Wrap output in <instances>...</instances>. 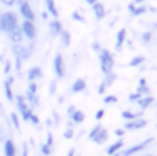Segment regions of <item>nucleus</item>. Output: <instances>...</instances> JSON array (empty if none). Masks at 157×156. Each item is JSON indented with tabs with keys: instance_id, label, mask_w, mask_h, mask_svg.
<instances>
[{
	"instance_id": "obj_1",
	"label": "nucleus",
	"mask_w": 157,
	"mask_h": 156,
	"mask_svg": "<svg viewBox=\"0 0 157 156\" xmlns=\"http://www.w3.org/2000/svg\"><path fill=\"white\" fill-rule=\"evenodd\" d=\"M98 61H100V70L103 75H108L113 71L115 68V56L112 54V51L108 49H101L98 53Z\"/></svg>"
},
{
	"instance_id": "obj_2",
	"label": "nucleus",
	"mask_w": 157,
	"mask_h": 156,
	"mask_svg": "<svg viewBox=\"0 0 157 156\" xmlns=\"http://www.w3.org/2000/svg\"><path fill=\"white\" fill-rule=\"evenodd\" d=\"M15 27H19V17L15 12L7 10L2 14V32L9 34L10 31H14Z\"/></svg>"
},
{
	"instance_id": "obj_3",
	"label": "nucleus",
	"mask_w": 157,
	"mask_h": 156,
	"mask_svg": "<svg viewBox=\"0 0 157 156\" xmlns=\"http://www.w3.org/2000/svg\"><path fill=\"white\" fill-rule=\"evenodd\" d=\"M12 54H14V58L15 60H19V61H27V60H31V56H32V47H29V46H24V44H12Z\"/></svg>"
},
{
	"instance_id": "obj_4",
	"label": "nucleus",
	"mask_w": 157,
	"mask_h": 156,
	"mask_svg": "<svg viewBox=\"0 0 157 156\" xmlns=\"http://www.w3.org/2000/svg\"><path fill=\"white\" fill-rule=\"evenodd\" d=\"M15 5H19V14L22 15L24 20H36V12L29 0H17Z\"/></svg>"
},
{
	"instance_id": "obj_5",
	"label": "nucleus",
	"mask_w": 157,
	"mask_h": 156,
	"mask_svg": "<svg viewBox=\"0 0 157 156\" xmlns=\"http://www.w3.org/2000/svg\"><path fill=\"white\" fill-rule=\"evenodd\" d=\"M52 70H54V75L58 80L66 76V66H64V58H63L61 53L54 54V60H52Z\"/></svg>"
},
{
	"instance_id": "obj_6",
	"label": "nucleus",
	"mask_w": 157,
	"mask_h": 156,
	"mask_svg": "<svg viewBox=\"0 0 157 156\" xmlns=\"http://www.w3.org/2000/svg\"><path fill=\"white\" fill-rule=\"evenodd\" d=\"M152 141H154L152 138H147V139H144V141L137 142V144H132L130 148H127V149H123V151H120V156H133V154H137V153H140L142 149H145Z\"/></svg>"
},
{
	"instance_id": "obj_7",
	"label": "nucleus",
	"mask_w": 157,
	"mask_h": 156,
	"mask_svg": "<svg viewBox=\"0 0 157 156\" xmlns=\"http://www.w3.org/2000/svg\"><path fill=\"white\" fill-rule=\"evenodd\" d=\"M21 29H22V34H24V39L36 41V37H37V27H36L34 20H24L21 24Z\"/></svg>"
},
{
	"instance_id": "obj_8",
	"label": "nucleus",
	"mask_w": 157,
	"mask_h": 156,
	"mask_svg": "<svg viewBox=\"0 0 157 156\" xmlns=\"http://www.w3.org/2000/svg\"><path fill=\"white\" fill-rule=\"evenodd\" d=\"M145 125H147V119L137 117V119H133V121H125L123 129H125V131H140V129H144Z\"/></svg>"
},
{
	"instance_id": "obj_9",
	"label": "nucleus",
	"mask_w": 157,
	"mask_h": 156,
	"mask_svg": "<svg viewBox=\"0 0 157 156\" xmlns=\"http://www.w3.org/2000/svg\"><path fill=\"white\" fill-rule=\"evenodd\" d=\"M12 85H14V76L9 75L4 80V92H5V98L9 102H14V92H12Z\"/></svg>"
},
{
	"instance_id": "obj_10",
	"label": "nucleus",
	"mask_w": 157,
	"mask_h": 156,
	"mask_svg": "<svg viewBox=\"0 0 157 156\" xmlns=\"http://www.w3.org/2000/svg\"><path fill=\"white\" fill-rule=\"evenodd\" d=\"M4 156H17V146L10 138L4 141Z\"/></svg>"
},
{
	"instance_id": "obj_11",
	"label": "nucleus",
	"mask_w": 157,
	"mask_h": 156,
	"mask_svg": "<svg viewBox=\"0 0 157 156\" xmlns=\"http://www.w3.org/2000/svg\"><path fill=\"white\" fill-rule=\"evenodd\" d=\"M91 9H93V14H95V19H96V20L105 19V15H106V9H105V5H103L101 2H98V0H96V2L91 5Z\"/></svg>"
},
{
	"instance_id": "obj_12",
	"label": "nucleus",
	"mask_w": 157,
	"mask_h": 156,
	"mask_svg": "<svg viewBox=\"0 0 157 156\" xmlns=\"http://www.w3.org/2000/svg\"><path fill=\"white\" fill-rule=\"evenodd\" d=\"M7 36H9V39H10V43H12V44H21L22 41H24V34H22L21 26L15 27L14 31H10V32H9Z\"/></svg>"
},
{
	"instance_id": "obj_13",
	"label": "nucleus",
	"mask_w": 157,
	"mask_h": 156,
	"mask_svg": "<svg viewBox=\"0 0 157 156\" xmlns=\"http://www.w3.org/2000/svg\"><path fill=\"white\" fill-rule=\"evenodd\" d=\"M14 100H15V105H17V112H19L21 115L24 114V112H27L29 109H31L24 95H17V97H14Z\"/></svg>"
},
{
	"instance_id": "obj_14",
	"label": "nucleus",
	"mask_w": 157,
	"mask_h": 156,
	"mask_svg": "<svg viewBox=\"0 0 157 156\" xmlns=\"http://www.w3.org/2000/svg\"><path fill=\"white\" fill-rule=\"evenodd\" d=\"M86 80L85 78H76L71 85V93H81V92H86Z\"/></svg>"
},
{
	"instance_id": "obj_15",
	"label": "nucleus",
	"mask_w": 157,
	"mask_h": 156,
	"mask_svg": "<svg viewBox=\"0 0 157 156\" xmlns=\"http://www.w3.org/2000/svg\"><path fill=\"white\" fill-rule=\"evenodd\" d=\"M44 5H46V12L52 17V19H59V10L56 7L54 0H44Z\"/></svg>"
},
{
	"instance_id": "obj_16",
	"label": "nucleus",
	"mask_w": 157,
	"mask_h": 156,
	"mask_svg": "<svg viewBox=\"0 0 157 156\" xmlns=\"http://www.w3.org/2000/svg\"><path fill=\"white\" fill-rule=\"evenodd\" d=\"M63 29H64V27H63V22L59 19H52L51 22H49V32H51L54 37H58Z\"/></svg>"
},
{
	"instance_id": "obj_17",
	"label": "nucleus",
	"mask_w": 157,
	"mask_h": 156,
	"mask_svg": "<svg viewBox=\"0 0 157 156\" xmlns=\"http://www.w3.org/2000/svg\"><path fill=\"white\" fill-rule=\"evenodd\" d=\"M108 136H110V132L101 125V129L98 131V134L93 138V142H95V144H105V142L108 141Z\"/></svg>"
},
{
	"instance_id": "obj_18",
	"label": "nucleus",
	"mask_w": 157,
	"mask_h": 156,
	"mask_svg": "<svg viewBox=\"0 0 157 156\" xmlns=\"http://www.w3.org/2000/svg\"><path fill=\"white\" fill-rule=\"evenodd\" d=\"M122 149H123V139L118 138L115 142H112V144L106 148V154H108V156L110 154H115V153H120Z\"/></svg>"
},
{
	"instance_id": "obj_19",
	"label": "nucleus",
	"mask_w": 157,
	"mask_h": 156,
	"mask_svg": "<svg viewBox=\"0 0 157 156\" xmlns=\"http://www.w3.org/2000/svg\"><path fill=\"white\" fill-rule=\"evenodd\" d=\"M125 39H127V29H120L118 32H117V43H115V51H117V53L122 51Z\"/></svg>"
},
{
	"instance_id": "obj_20",
	"label": "nucleus",
	"mask_w": 157,
	"mask_h": 156,
	"mask_svg": "<svg viewBox=\"0 0 157 156\" xmlns=\"http://www.w3.org/2000/svg\"><path fill=\"white\" fill-rule=\"evenodd\" d=\"M85 119H86L85 112L78 110V109H76L71 115H69V122H71V124H83V122H85Z\"/></svg>"
},
{
	"instance_id": "obj_21",
	"label": "nucleus",
	"mask_w": 157,
	"mask_h": 156,
	"mask_svg": "<svg viewBox=\"0 0 157 156\" xmlns=\"http://www.w3.org/2000/svg\"><path fill=\"white\" fill-rule=\"evenodd\" d=\"M27 78H29V81H36V80H39V78H42V70H41V66H32V68H29Z\"/></svg>"
},
{
	"instance_id": "obj_22",
	"label": "nucleus",
	"mask_w": 157,
	"mask_h": 156,
	"mask_svg": "<svg viewBox=\"0 0 157 156\" xmlns=\"http://www.w3.org/2000/svg\"><path fill=\"white\" fill-rule=\"evenodd\" d=\"M137 104H139L140 110H145V109L150 107V105H154V97H152V95H144V97L139 98Z\"/></svg>"
},
{
	"instance_id": "obj_23",
	"label": "nucleus",
	"mask_w": 157,
	"mask_h": 156,
	"mask_svg": "<svg viewBox=\"0 0 157 156\" xmlns=\"http://www.w3.org/2000/svg\"><path fill=\"white\" fill-rule=\"evenodd\" d=\"M128 10H130V14H132V15H144V14L147 12V7L145 5H135V3H130L128 5Z\"/></svg>"
},
{
	"instance_id": "obj_24",
	"label": "nucleus",
	"mask_w": 157,
	"mask_h": 156,
	"mask_svg": "<svg viewBox=\"0 0 157 156\" xmlns=\"http://www.w3.org/2000/svg\"><path fill=\"white\" fill-rule=\"evenodd\" d=\"M24 97H25V100H27V104H29V107H31V109L39 107V97H37V93H29V92H27Z\"/></svg>"
},
{
	"instance_id": "obj_25",
	"label": "nucleus",
	"mask_w": 157,
	"mask_h": 156,
	"mask_svg": "<svg viewBox=\"0 0 157 156\" xmlns=\"http://www.w3.org/2000/svg\"><path fill=\"white\" fill-rule=\"evenodd\" d=\"M142 112H144V110H140V112L123 110L120 115H122V119H123V121H133V119H137V117H142Z\"/></svg>"
},
{
	"instance_id": "obj_26",
	"label": "nucleus",
	"mask_w": 157,
	"mask_h": 156,
	"mask_svg": "<svg viewBox=\"0 0 157 156\" xmlns=\"http://www.w3.org/2000/svg\"><path fill=\"white\" fill-rule=\"evenodd\" d=\"M137 93H140L144 97V95H150V90L149 87H147V81L145 78H140L139 80V87H137Z\"/></svg>"
},
{
	"instance_id": "obj_27",
	"label": "nucleus",
	"mask_w": 157,
	"mask_h": 156,
	"mask_svg": "<svg viewBox=\"0 0 157 156\" xmlns=\"http://www.w3.org/2000/svg\"><path fill=\"white\" fill-rule=\"evenodd\" d=\"M58 37H59V41H61V44H63L64 47H68L69 44H71V34H69L66 29H63L61 34H59Z\"/></svg>"
},
{
	"instance_id": "obj_28",
	"label": "nucleus",
	"mask_w": 157,
	"mask_h": 156,
	"mask_svg": "<svg viewBox=\"0 0 157 156\" xmlns=\"http://www.w3.org/2000/svg\"><path fill=\"white\" fill-rule=\"evenodd\" d=\"M115 80H117V75H115V73H113V71H112V73L105 75V78H103V81H101V83L105 85L106 88H108V87H112V85L115 83Z\"/></svg>"
},
{
	"instance_id": "obj_29",
	"label": "nucleus",
	"mask_w": 157,
	"mask_h": 156,
	"mask_svg": "<svg viewBox=\"0 0 157 156\" xmlns=\"http://www.w3.org/2000/svg\"><path fill=\"white\" fill-rule=\"evenodd\" d=\"M144 61H145V58L140 56V54H137V56H133L132 60L128 61V66H130V68H137V66H140Z\"/></svg>"
},
{
	"instance_id": "obj_30",
	"label": "nucleus",
	"mask_w": 157,
	"mask_h": 156,
	"mask_svg": "<svg viewBox=\"0 0 157 156\" xmlns=\"http://www.w3.org/2000/svg\"><path fill=\"white\" fill-rule=\"evenodd\" d=\"M10 122H12V125H14L15 129H21V117L17 115V112H10Z\"/></svg>"
},
{
	"instance_id": "obj_31",
	"label": "nucleus",
	"mask_w": 157,
	"mask_h": 156,
	"mask_svg": "<svg viewBox=\"0 0 157 156\" xmlns=\"http://www.w3.org/2000/svg\"><path fill=\"white\" fill-rule=\"evenodd\" d=\"M51 153H52V148H51V146H48L46 142H42V144H41V154L49 156Z\"/></svg>"
},
{
	"instance_id": "obj_32",
	"label": "nucleus",
	"mask_w": 157,
	"mask_h": 156,
	"mask_svg": "<svg viewBox=\"0 0 157 156\" xmlns=\"http://www.w3.org/2000/svg\"><path fill=\"white\" fill-rule=\"evenodd\" d=\"M140 39H142L144 44H149L150 41H152V32H150V31H145V32L142 34V37H140Z\"/></svg>"
},
{
	"instance_id": "obj_33",
	"label": "nucleus",
	"mask_w": 157,
	"mask_h": 156,
	"mask_svg": "<svg viewBox=\"0 0 157 156\" xmlns=\"http://www.w3.org/2000/svg\"><path fill=\"white\" fill-rule=\"evenodd\" d=\"M103 102H105V104H117L118 98H117V95H105V97H103Z\"/></svg>"
},
{
	"instance_id": "obj_34",
	"label": "nucleus",
	"mask_w": 157,
	"mask_h": 156,
	"mask_svg": "<svg viewBox=\"0 0 157 156\" xmlns=\"http://www.w3.org/2000/svg\"><path fill=\"white\" fill-rule=\"evenodd\" d=\"M100 129H101V124H96L95 127L91 129V131H90V134H88V138H90V141H93V138H95L96 134H98V131Z\"/></svg>"
},
{
	"instance_id": "obj_35",
	"label": "nucleus",
	"mask_w": 157,
	"mask_h": 156,
	"mask_svg": "<svg viewBox=\"0 0 157 156\" xmlns=\"http://www.w3.org/2000/svg\"><path fill=\"white\" fill-rule=\"evenodd\" d=\"M27 92L29 93H37V83H36V81H29Z\"/></svg>"
},
{
	"instance_id": "obj_36",
	"label": "nucleus",
	"mask_w": 157,
	"mask_h": 156,
	"mask_svg": "<svg viewBox=\"0 0 157 156\" xmlns=\"http://www.w3.org/2000/svg\"><path fill=\"white\" fill-rule=\"evenodd\" d=\"M71 19L76 20V22H85V17H83L79 12H73V14H71Z\"/></svg>"
},
{
	"instance_id": "obj_37",
	"label": "nucleus",
	"mask_w": 157,
	"mask_h": 156,
	"mask_svg": "<svg viewBox=\"0 0 157 156\" xmlns=\"http://www.w3.org/2000/svg\"><path fill=\"white\" fill-rule=\"evenodd\" d=\"M7 139V131H5V127L2 124H0V142L4 144V141Z\"/></svg>"
},
{
	"instance_id": "obj_38",
	"label": "nucleus",
	"mask_w": 157,
	"mask_h": 156,
	"mask_svg": "<svg viewBox=\"0 0 157 156\" xmlns=\"http://www.w3.org/2000/svg\"><path fill=\"white\" fill-rule=\"evenodd\" d=\"M4 64H5V68H4V75H10V70H12V64H10V61H7V60H4Z\"/></svg>"
},
{
	"instance_id": "obj_39",
	"label": "nucleus",
	"mask_w": 157,
	"mask_h": 156,
	"mask_svg": "<svg viewBox=\"0 0 157 156\" xmlns=\"http://www.w3.org/2000/svg\"><path fill=\"white\" fill-rule=\"evenodd\" d=\"M103 117H105V110H103V109H100V110H96V114H95V121H96V122H100Z\"/></svg>"
},
{
	"instance_id": "obj_40",
	"label": "nucleus",
	"mask_w": 157,
	"mask_h": 156,
	"mask_svg": "<svg viewBox=\"0 0 157 156\" xmlns=\"http://www.w3.org/2000/svg\"><path fill=\"white\" fill-rule=\"evenodd\" d=\"M142 97L140 93H137V92H133V93L128 95V102H139V98Z\"/></svg>"
},
{
	"instance_id": "obj_41",
	"label": "nucleus",
	"mask_w": 157,
	"mask_h": 156,
	"mask_svg": "<svg viewBox=\"0 0 157 156\" xmlns=\"http://www.w3.org/2000/svg\"><path fill=\"white\" fill-rule=\"evenodd\" d=\"M73 136H75V131H73V127H68L64 131V139H73Z\"/></svg>"
},
{
	"instance_id": "obj_42",
	"label": "nucleus",
	"mask_w": 157,
	"mask_h": 156,
	"mask_svg": "<svg viewBox=\"0 0 157 156\" xmlns=\"http://www.w3.org/2000/svg\"><path fill=\"white\" fill-rule=\"evenodd\" d=\"M0 3L5 7H14L15 3H17V0H0Z\"/></svg>"
},
{
	"instance_id": "obj_43",
	"label": "nucleus",
	"mask_w": 157,
	"mask_h": 156,
	"mask_svg": "<svg viewBox=\"0 0 157 156\" xmlns=\"http://www.w3.org/2000/svg\"><path fill=\"white\" fill-rule=\"evenodd\" d=\"M46 144L51 146V148H52V144H54V139H52V134H51V132H48V136H46Z\"/></svg>"
},
{
	"instance_id": "obj_44",
	"label": "nucleus",
	"mask_w": 157,
	"mask_h": 156,
	"mask_svg": "<svg viewBox=\"0 0 157 156\" xmlns=\"http://www.w3.org/2000/svg\"><path fill=\"white\" fill-rule=\"evenodd\" d=\"M29 122H32L34 125H37V124H39V117L34 114V112H32V114H31V117H29Z\"/></svg>"
},
{
	"instance_id": "obj_45",
	"label": "nucleus",
	"mask_w": 157,
	"mask_h": 156,
	"mask_svg": "<svg viewBox=\"0 0 157 156\" xmlns=\"http://www.w3.org/2000/svg\"><path fill=\"white\" fill-rule=\"evenodd\" d=\"M96 92H98L100 95H103V93L106 92V87H105L103 83H100V85H98V88H96Z\"/></svg>"
},
{
	"instance_id": "obj_46",
	"label": "nucleus",
	"mask_w": 157,
	"mask_h": 156,
	"mask_svg": "<svg viewBox=\"0 0 157 156\" xmlns=\"http://www.w3.org/2000/svg\"><path fill=\"white\" fill-rule=\"evenodd\" d=\"M14 66H15V71H17V73H19V71L22 70V61L15 60V61H14Z\"/></svg>"
},
{
	"instance_id": "obj_47",
	"label": "nucleus",
	"mask_w": 157,
	"mask_h": 156,
	"mask_svg": "<svg viewBox=\"0 0 157 156\" xmlns=\"http://www.w3.org/2000/svg\"><path fill=\"white\" fill-rule=\"evenodd\" d=\"M29 154V146H27V142H24L22 144V156H27Z\"/></svg>"
},
{
	"instance_id": "obj_48",
	"label": "nucleus",
	"mask_w": 157,
	"mask_h": 156,
	"mask_svg": "<svg viewBox=\"0 0 157 156\" xmlns=\"http://www.w3.org/2000/svg\"><path fill=\"white\" fill-rule=\"evenodd\" d=\"M91 47H93V51H95V53H100V51L103 49V47L100 46V43H93V46H91Z\"/></svg>"
},
{
	"instance_id": "obj_49",
	"label": "nucleus",
	"mask_w": 157,
	"mask_h": 156,
	"mask_svg": "<svg viewBox=\"0 0 157 156\" xmlns=\"http://www.w3.org/2000/svg\"><path fill=\"white\" fill-rule=\"evenodd\" d=\"M123 134H125V129H115V136H118V138H122Z\"/></svg>"
},
{
	"instance_id": "obj_50",
	"label": "nucleus",
	"mask_w": 157,
	"mask_h": 156,
	"mask_svg": "<svg viewBox=\"0 0 157 156\" xmlns=\"http://www.w3.org/2000/svg\"><path fill=\"white\" fill-rule=\"evenodd\" d=\"M49 92H51V93L56 92V81H51V85H49Z\"/></svg>"
},
{
	"instance_id": "obj_51",
	"label": "nucleus",
	"mask_w": 157,
	"mask_h": 156,
	"mask_svg": "<svg viewBox=\"0 0 157 156\" xmlns=\"http://www.w3.org/2000/svg\"><path fill=\"white\" fill-rule=\"evenodd\" d=\"M75 110H76V107H75V105H69V107H68V115H71Z\"/></svg>"
},
{
	"instance_id": "obj_52",
	"label": "nucleus",
	"mask_w": 157,
	"mask_h": 156,
	"mask_svg": "<svg viewBox=\"0 0 157 156\" xmlns=\"http://www.w3.org/2000/svg\"><path fill=\"white\" fill-rule=\"evenodd\" d=\"M41 17H42V20H48V19H49V14H48V12H46V10H44V12L41 14Z\"/></svg>"
},
{
	"instance_id": "obj_53",
	"label": "nucleus",
	"mask_w": 157,
	"mask_h": 156,
	"mask_svg": "<svg viewBox=\"0 0 157 156\" xmlns=\"http://www.w3.org/2000/svg\"><path fill=\"white\" fill-rule=\"evenodd\" d=\"M75 154H76V151H75V149L71 148V149H69V151H68V154H66V156H75Z\"/></svg>"
},
{
	"instance_id": "obj_54",
	"label": "nucleus",
	"mask_w": 157,
	"mask_h": 156,
	"mask_svg": "<svg viewBox=\"0 0 157 156\" xmlns=\"http://www.w3.org/2000/svg\"><path fill=\"white\" fill-rule=\"evenodd\" d=\"M144 2H145V0H133V3H135V5H144Z\"/></svg>"
},
{
	"instance_id": "obj_55",
	"label": "nucleus",
	"mask_w": 157,
	"mask_h": 156,
	"mask_svg": "<svg viewBox=\"0 0 157 156\" xmlns=\"http://www.w3.org/2000/svg\"><path fill=\"white\" fill-rule=\"evenodd\" d=\"M52 117H54V121H56V124H59V115H58V114H56V112H54V114H52Z\"/></svg>"
},
{
	"instance_id": "obj_56",
	"label": "nucleus",
	"mask_w": 157,
	"mask_h": 156,
	"mask_svg": "<svg viewBox=\"0 0 157 156\" xmlns=\"http://www.w3.org/2000/svg\"><path fill=\"white\" fill-rule=\"evenodd\" d=\"M85 2H86V3H88V5H93V3H95V2H96V0H85Z\"/></svg>"
},
{
	"instance_id": "obj_57",
	"label": "nucleus",
	"mask_w": 157,
	"mask_h": 156,
	"mask_svg": "<svg viewBox=\"0 0 157 156\" xmlns=\"http://www.w3.org/2000/svg\"><path fill=\"white\" fill-rule=\"evenodd\" d=\"M2 14H4V12L0 10V32H2Z\"/></svg>"
},
{
	"instance_id": "obj_58",
	"label": "nucleus",
	"mask_w": 157,
	"mask_h": 156,
	"mask_svg": "<svg viewBox=\"0 0 157 156\" xmlns=\"http://www.w3.org/2000/svg\"><path fill=\"white\" fill-rule=\"evenodd\" d=\"M142 156H155V154H152V153H147V154H142Z\"/></svg>"
},
{
	"instance_id": "obj_59",
	"label": "nucleus",
	"mask_w": 157,
	"mask_h": 156,
	"mask_svg": "<svg viewBox=\"0 0 157 156\" xmlns=\"http://www.w3.org/2000/svg\"><path fill=\"white\" fill-rule=\"evenodd\" d=\"M110 156H120V153H115V154H110Z\"/></svg>"
},
{
	"instance_id": "obj_60",
	"label": "nucleus",
	"mask_w": 157,
	"mask_h": 156,
	"mask_svg": "<svg viewBox=\"0 0 157 156\" xmlns=\"http://www.w3.org/2000/svg\"><path fill=\"white\" fill-rule=\"evenodd\" d=\"M154 104H155V105H157V102H155V100H154Z\"/></svg>"
},
{
	"instance_id": "obj_61",
	"label": "nucleus",
	"mask_w": 157,
	"mask_h": 156,
	"mask_svg": "<svg viewBox=\"0 0 157 156\" xmlns=\"http://www.w3.org/2000/svg\"><path fill=\"white\" fill-rule=\"evenodd\" d=\"M155 125H157V124H155Z\"/></svg>"
}]
</instances>
